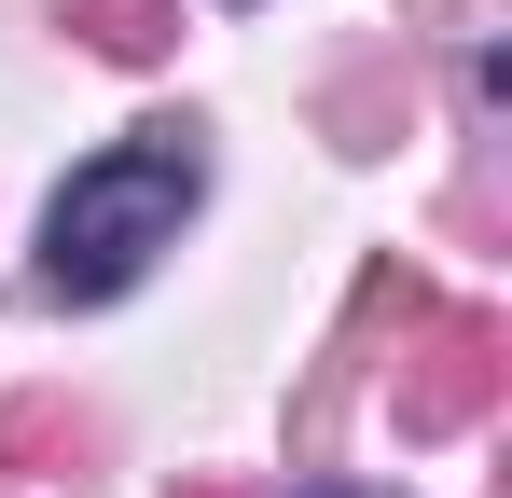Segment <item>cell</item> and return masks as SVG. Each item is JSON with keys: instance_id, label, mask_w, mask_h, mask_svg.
<instances>
[{"instance_id": "cell-2", "label": "cell", "mask_w": 512, "mask_h": 498, "mask_svg": "<svg viewBox=\"0 0 512 498\" xmlns=\"http://www.w3.org/2000/svg\"><path fill=\"white\" fill-rule=\"evenodd\" d=\"M499 388H512V319H499V305H443V319H416V346H402V443L485 429Z\"/></svg>"}, {"instance_id": "cell-1", "label": "cell", "mask_w": 512, "mask_h": 498, "mask_svg": "<svg viewBox=\"0 0 512 498\" xmlns=\"http://www.w3.org/2000/svg\"><path fill=\"white\" fill-rule=\"evenodd\" d=\"M194 194H208V139H194V125H139V139L84 153L70 194L42 208V291H56V305H111V291H139L153 249L194 222Z\"/></svg>"}, {"instance_id": "cell-4", "label": "cell", "mask_w": 512, "mask_h": 498, "mask_svg": "<svg viewBox=\"0 0 512 498\" xmlns=\"http://www.w3.org/2000/svg\"><path fill=\"white\" fill-rule=\"evenodd\" d=\"M84 443V402H0V471H70Z\"/></svg>"}, {"instance_id": "cell-3", "label": "cell", "mask_w": 512, "mask_h": 498, "mask_svg": "<svg viewBox=\"0 0 512 498\" xmlns=\"http://www.w3.org/2000/svg\"><path fill=\"white\" fill-rule=\"evenodd\" d=\"M56 28H70L84 56H111V70H153L180 42V0H56Z\"/></svg>"}, {"instance_id": "cell-5", "label": "cell", "mask_w": 512, "mask_h": 498, "mask_svg": "<svg viewBox=\"0 0 512 498\" xmlns=\"http://www.w3.org/2000/svg\"><path fill=\"white\" fill-rule=\"evenodd\" d=\"M180 498H250V485H180Z\"/></svg>"}, {"instance_id": "cell-6", "label": "cell", "mask_w": 512, "mask_h": 498, "mask_svg": "<svg viewBox=\"0 0 512 498\" xmlns=\"http://www.w3.org/2000/svg\"><path fill=\"white\" fill-rule=\"evenodd\" d=\"M305 498H360V485H305Z\"/></svg>"}]
</instances>
